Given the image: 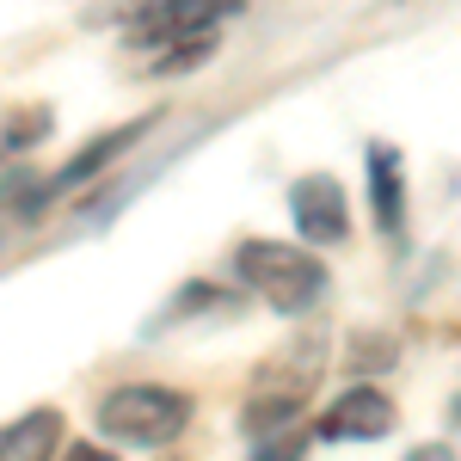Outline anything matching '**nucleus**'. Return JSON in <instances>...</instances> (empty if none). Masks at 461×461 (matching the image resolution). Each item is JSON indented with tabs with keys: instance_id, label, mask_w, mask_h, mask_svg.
<instances>
[{
	"instance_id": "1",
	"label": "nucleus",
	"mask_w": 461,
	"mask_h": 461,
	"mask_svg": "<svg viewBox=\"0 0 461 461\" xmlns=\"http://www.w3.org/2000/svg\"><path fill=\"white\" fill-rule=\"evenodd\" d=\"M234 277L284 320L308 314L320 295H326V265H320L308 247H289V240H240Z\"/></svg>"
},
{
	"instance_id": "2",
	"label": "nucleus",
	"mask_w": 461,
	"mask_h": 461,
	"mask_svg": "<svg viewBox=\"0 0 461 461\" xmlns=\"http://www.w3.org/2000/svg\"><path fill=\"white\" fill-rule=\"evenodd\" d=\"M93 425L105 443H123V449H167L191 425V393L160 388V382H123L99 400Z\"/></svg>"
},
{
	"instance_id": "3",
	"label": "nucleus",
	"mask_w": 461,
	"mask_h": 461,
	"mask_svg": "<svg viewBox=\"0 0 461 461\" xmlns=\"http://www.w3.org/2000/svg\"><path fill=\"white\" fill-rule=\"evenodd\" d=\"M320 363H326V339H320V332H302L284 357H271V363L252 375V393H247V406H240V425H247L252 437H271L277 425H289V419L302 412V400L314 393Z\"/></svg>"
},
{
	"instance_id": "4",
	"label": "nucleus",
	"mask_w": 461,
	"mask_h": 461,
	"mask_svg": "<svg viewBox=\"0 0 461 461\" xmlns=\"http://www.w3.org/2000/svg\"><path fill=\"white\" fill-rule=\"evenodd\" d=\"M393 425H400V406H393L382 388H369V382L345 388L314 419L320 443H382V437H393Z\"/></svg>"
},
{
	"instance_id": "5",
	"label": "nucleus",
	"mask_w": 461,
	"mask_h": 461,
	"mask_svg": "<svg viewBox=\"0 0 461 461\" xmlns=\"http://www.w3.org/2000/svg\"><path fill=\"white\" fill-rule=\"evenodd\" d=\"M289 221H295V234H302L308 247H339V240L351 234V203H345L339 178L332 173L295 178V191H289Z\"/></svg>"
},
{
	"instance_id": "6",
	"label": "nucleus",
	"mask_w": 461,
	"mask_h": 461,
	"mask_svg": "<svg viewBox=\"0 0 461 461\" xmlns=\"http://www.w3.org/2000/svg\"><path fill=\"white\" fill-rule=\"evenodd\" d=\"M234 13H240V0H148L136 13V25H130V37L173 50L178 37H210V25L234 19Z\"/></svg>"
},
{
	"instance_id": "7",
	"label": "nucleus",
	"mask_w": 461,
	"mask_h": 461,
	"mask_svg": "<svg viewBox=\"0 0 461 461\" xmlns=\"http://www.w3.org/2000/svg\"><path fill=\"white\" fill-rule=\"evenodd\" d=\"M148 130H154V117H136V123H117V130H105V136H93V142L80 148V154H74L62 173L50 178V191H80V185H93V178L105 173L117 154H130V148L142 142Z\"/></svg>"
},
{
	"instance_id": "8",
	"label": "nucleus",
	"mask_w": 461,
	"mask_h": 461,
	"mask_svg": "<svg viewBox=\"0 0 461 461\" xmlns=\"http://www.w3.org/2000/svg\"><path fill=\"white\" fill-rule=\"evenodd\" d=\"M363 167H369V203H375V228L400 240L406 228V173H400V154L388 142H369L363 148Z\"/></svg>"
},
{
	"instance_id": "9",
	"label": "nucleus",
	"mask_w": 461,
	"mask_h": 461,
	"mask_svg": "<svg viewBox=\"0 0 461 461\" xmlns=\"http://www.w3.org/2000/svg\"><path fill=\"white\" fill-rule=\"evenodd\" d=\"M62 443V412L56 406H32L0 430V461H50Z\"/></svg>"
},
{
	"instance_id": "10",
	"label": "nucleus",
	"mask_w": 461,
	"mask_h": 461,
	"mask_svg": "<svg viewBox=\"0 0 461 461\" xmlns=\"http://www.w3.org/2000/svg\"><path fill=\"white\" fill-rule=\"evenodd\" d=\"M314 437H320L314 425H295V419H289V425H277L271 437H258V456L252 461H302Z\"/></svg>"
},
{
	"instance_id": "11",
	"label": "nucleus",
	"mask_w": 461,
	"mask_h": 461,
	"mask_svg": "<svg viewBox=\"0 0 461 461\" xmlns=\"http://www.w3.org/2000/svg\"><path fill=\"white\" fill-rule=\"evenodd\" d=\"M406 461H456L449 443H419V449H406Z\"/></svg>"
},
{
	"instance_id": "12",
	"label": "nucleus",
	"mask_w": 461,
	"mask_h": 461,
	"mask_svg": "<svg viewBox=\"0 0 461 461\" xmlns=\"http://www.w3.org/2000/svg\"><path fill=\"white\" fill-rule=\"evenodd\" d=\"M62 461H117V456H111V449H99V443H74Z\"/></svg>"
}]
</instances>
